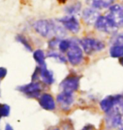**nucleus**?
Wrapping results in <instances>:
<instances>
[{"label":"nucleus","mask_w":123,"mask_h":130,"mask_svg":"<svg viewBox=\"0 0 123 130\" xmlns=\"http://www.w3.org/2000/svg\"><path fill=\"white\" fill-rule=\"evenodd\" d=\"M79 43L82 46L83 50L88 54L97 53V52L103 50L106 47V44L103 41L90 37H85L81 39L79 41Z\"/></svg>","instance_id":"obj_1"},{"label":"nucleus","mask_w":123,"mask_h":130,"mask_svg":"<svg viewBox=\"0 0 123 130\" xmlns=\"http://www.w3.org/2000/svg\"><path fill=\"white\" fill-rule=\"evenodd\" d=\"M34 29L43 37H51L54 36V22L47 20H40L35 22Z\"/></svg>","instance_id":"obj_2"},{"label":"nucleus","mask_w":123,"mask_h":130,"mask_svg":"<svg viewBox=\"0 0 123 130\" xmlns=\"http://www.w3.org/2000/svg\"><path fill=\"white\" fill-rule=\"evenodd\" d=\"M67 56L69 63L74 65V66L79 64L82 62L83 58V51L79 45H78L77 43L73 41H71V45H70L69 49L67 50Z\"/></svg>","instance_id":"obj_3"},{"label":"nucleus","mask_w":123,"mask_h":130,"mask_svg":"<svg viewBox=\"0 0 123 130\" xmlns=\"http://www.w3.org/2000/svg\"><path fill=\"white\" fill-rule=\"evenodd\" d=\"M95 25L96 29L99 30V31L110 34L116 33L118 29V26H116L114 23H112L106 16H99L98 20H96Z\"/></svg>","instance_id":"obj_4"},{"label":"nucleus","mask_w":123,"mask_h":130,"mask_svg":"<svg viewBox=\"0 0 123 130\" xmlns=\"http://www.w3.org/2000/svg\"><path fill=\"white\" fill-rule=\"evenodd\" d=\"M106 17L114 23L116 26H121L123 25V9L121 5L113 4L110 7V11Z\"/></svg>","instance_id":"obj_5"},{"label":"nucleus","mask_w":123,"mask_h":130,"mask_svg":"<svg viewBox=\"0 0 123 130\" xmlns=\"http://www.w3.org/2000/svg\"><path fill=\"white\" fill-rule=\"evenodd\" d=\"M106 124L109 128H117L122 124L121 113L118 108H112L107 111L106 115Z\"/></svg>","instance_id":"obj_6"},{"label":"nucleus","mask_w":123,"mask_h":130,"mask_svg":"<svg viewBox=\"0 0 123 130\" xmlns=\"http://www.w3.org/2000/svg\"><path fill=\"white\" fill-rule=\"evenodd\" d=\"M60 86L62 89V91L74 92L79 86V78L75 75H70L61 83Z\"/></svg>","instance_id":"obj_7"},{"label":"nucleus","mask_w":123,"mask_h":130,"mask_svg":"<svg viewBox=\"0 0 123 130\" xmlns=\"http://www.w3.org/2000/svg\"><path fill=\"white\" fill-rule=\"evenodd\" d=\"M58 21L63 25L65 29L68 30L69 31L72 33H78L80 30V25L79 22L78 21V20L74 16H67L63 17L62 19H59Z\"/></svg>","instance_id":"obj_8"},{"label":"nucleus","mask_w":123,"mask_h":130,"mask_svg":"<svg viewBox=\"0 0 123 130\" xmlns=\"http://www.w3.org/2000/svg\"><path fill=\"white\" fill-rule=\"evenodd\" d=\"M19 90L30 97H38L41 90V85L39 83L32 82L30 84L19 87Z\"/></svg>","instance_id":"obj_9"},{"label":"nucleus","mask_w":123,"mask_h":130,"mask_svg":"<svg viewBox=\"0 0 123 130\" xmlns=\"http://www.w3.org/2000/svg\"><path fill=\"white\" fill-rule=\"evenodd\" d=\"M57 101L63 110H67L74 102V95L71 92L62 91L57 95Z\"/></svg>","instance_id":"obj_10"},{"label":"nucleus","mask_w":123,"mask_h":130,"mask_svg":"<svg viewBox=\"0 0 123 130\" xmlns=\"http://www.w3.org/2000/svg\"><path fill=\"white\" fill-rule=\"evenodd\" d=\"M99 16H100L99 12L94 8H87V9H83L82 13L83 19L88 25H95Z\"/></svg>","instance_id":"obj_11"},{"label":"nucleus","mask_w":123,"mask_h":130,"mask_svg":"<svg viewBox=\"0 0 123 130\" xmlns=\"http://www.w3.org/2000/svg\"><path fill=\"white\" fill-rule=\"evenodd\" d=\"M120 95H110L107 96L106 98H104V100H102L100 101V107L104 111L107 112L108 111H110L111 109H112L115 106L117 105V102L119 101Z\"/></svg>","instance_id":"obj_12"},{"label":"nucleus","mask_w":123,"mask_h":130,"mask_svg":"<svg viewBox=\"0 0 123 130\" xmlns=\"http://www.w3.org/2000/svg\"><path fill=\"white\" fill-rule=\"evenodd\" d=\"M40 105L44 109L48 111L54 110L56 107L53 97L49 94H43L40 98Z\"/></svg>","instance_id":"obj_13"},{"label":"nucleus","mask_w":123,"mask_h":130,"mask_svg":"<svg viewBox=\"0 0 123 130\" xmlns=\"http://www.w3.org/2000/svg\"><path fill=\"white\" fill-rule=\"evenodd\" d=\"M40 77L46 85H51L54 82L53 73L46 69V66H40Z\"/></svg>","instance_id":"obj_14"},{"label":"nucleus","mask_w":123,"mask_h":130,"mask_svg":"<svg viewBox=\"0 0 123 130\" xmlns=\"http://www.w3.org/2000/svg\"><path fill=\"white\" fill-rule=\"evenodd\" d=\"M115 0H87V4L94 9H104L111 7Z\"/></svg>","instance_id":"obj_15"},{"label":"nucleus","mask_w":123,"mask_h":130,"mask_svg":"<svg viewBox=\"0 0 123 130\" xmlns=\"http://www.w3.org/2000/svg\"><path fill=\"white\" fill-rule=\"evenodd\" d=\"M110 54L112 58H121L123 57V46L114 44L110 49Z\"/></svg>","instance_id":"obj_16"},{"label":"nucleus","mask_w":123,"mask_h":130,"mask_svg":"<svg viewBox=\"0 0 123 130\" xmlns=\"http://www.w3.org/2000/svg\"><path fill=\"white\" fill-rule=\"evenodd\" d=\"M33 58L40 66H46L45 54H44V52L42 50H41V49L36 50L33 53Z\"/></svg>","instance_id":"obj_17"},{"label":"nucleus","mask_w":123,"mask_h":130,"mask_svg":"<svg viewBox=\"0 0 123 130\" xmlns=\"http://www.w3.org/2000/svg\"><path fill=\"white\" fill-rule=\"evenodd\" d=\"M81 10V4L79 2H77L75 4H73L71 5H68L65 8V11L68 14H77Z\"/></svg>","instance_id":"obj_18"},{"label":"nucleus","mask_w":123,"mask_h":130,"mask_svg":"<svg viewBox=\"0 0 123 130\" xmlns=\"http://www.w3.org/2000/svg\"><path fill=\"white\" fill-rule=\"evenodd\" d=\"M70 45H71V41L63 39V40H60L58 43V48L62 53H65V52H67V50L69 49Z\"/></svg>","instance_id":"obj_19"},{"label":"nucleus","mask_w":123,"mask_h":130,"mask_svg":"<svg viewBox=\"0 0 123 130\" xmlns=\"http://www.w3.org/2000/svg\"><path fill=\"white\" fill-rule=\"evenodd\" d=\"M17 41H20V43L22 44L23 46H25V47L27 49V50L29 52H32V48H31V46L30 45V43L28 42V41L26 40V38L24 36H22V35H19V36H17Z\"/></svg>","instance_id":"obj_20"},{"label":"nucleus","mask_w":123,"mask_h":130,"mask_svg":"<svg viewBox=\"0 0 123 130\" xmlns=\"http://www.w3.org/2000/svg\"><path fill=\"white\" fill-rule=\"evenodd\" d=\"M48 57H50V58H51L56 59V60L60 62V63H66L67 62V59L65 58L63 56H62L60 53H56V52H52V53H49Z\"/></svg>","instance_id":"obj_21"},{"label":"nucleus","mask_w":123,"mask_h":130,"mask_svg":"<svg viewBox=\"0 0 123 130\" xmlns=\"http://www.w3.org/2000/svg\"><path fill=\"white\" fill-rule=\"evenodd\" d=\"M9 110H10V108L8 105H5V104L1 105V104H0V118H1L2 117L9 116Z\"/></svg>","instance_id":"obj_22"},{"label":"nucleus","mask_w":123,"mask_h":130,"mask_svg":"<svg viewBox=\"0 0 123 130\" xmlns=\"http://www.w3.org/2000/svg\"><path fill=\"white\" fill-rule=\"evenodd\" d=\"M59 41H60V40L58 39V37H55V38L51 39L49 41V47L51 48V49L55 48L57 45H58Z\"/></svg>","instance_id":"obj_23"},{"label":"nucleus","mask_w":123,"mask_h":130,"mask_svg":"<svg viewBox=\"0 0 123 130\" xmlns=\"http://www.w3.org/2000/svg\"><path fill=\"white\" fill-rule=\"evenodd\" d=\"M114 44H119V45L123 46V34L117 36L114 40Z\"/></svg>","instance_id":"obj_24"},{"label":"nucleus","mask_w":123,"mask_h":130,"mask_svg":"<svg viewBox=\"0 0 123 130\" xmlns=\"http://www.w3.org/2000/svg\"><path fill=\"white\" fill-rule=\"evenodd\" d=\"M117 105H118L119 111H121V113L123 114V95H120V98H119L118 102H117Z\"/></svg>","instance_id":"obj_25"},{"label":"nucleus","mask_w":123,"mask_h":130,"mask_svg":"<svg viewBox=\"0 0 123 130\" xmlns=\"http://www.w3.org/2000/svg\"><path fill=\"white\" fill-rule=\"evenodd\" d=\"M7 74V69L5 68H2L0 67V79H3L6 76Z\"/></svg>","instance_id":"obj_26"},{"label":"nucleus","mask_w":123,"mask_h":130,"mask_svg":"<svg viewBox=\"0 0 123 130\" xmlns=\"http://www.w3.org/2000/svg\"><path fill=\"white\" fill-rule=\"evenodd\" d=\"M82 130H95V128L93 125H87V126H85Z\"/></svg>","instance_id":"obj_27"},{"label":"nucleus","mask_w":123,"mask_h":130,"mask_svg":"<svg viewBox=\"0 0 123 130\" xmlns=\"http://www.w3.org/2000/svg\"><path fill=\"white\" fill-rule=\"evenodd\" d=\"M5 130H14V129H13V128L9 125V124H7L6 128H5Z\"/></svg>","instance_id":"obj_28"},{"label":"nucleus","mask_w":123,"mask_h":130,"mask_svg":"<svg viewBox=\"0 0 123 130\" xmlns=\"http://www.w3.org/2000/svg\"><path fill=\"white\" fill-rule=\"evenodd\" d=\"M120 63H121V64L123 66V57H121V58H120Z\"/></svg>","instance_id":"obj_29"},{"label":"nucleus","mask_w":123,"mask_h":130,"mask_svg":"<svg viewBox=\"0 0 123 130\" xmlns=\"http://www.w3.org/2000/svg\"><path fill=\"white\" fill-rule=\"evenodd\" d=\"M48 130H60L59 128H49Z\"/></svg>","instance_id":"obj_30"},{"label":"nucleus","mask_w":123,"mask_h":130,"mask_svg":"<svg viewBox=\"0 0 123 130\" xmlns=\"http://www.w3.org/2000/svg\"><path fill=\"white\" fill-rule=\"evenodd\" d=\"M119 130H123V127H121V128H120Z\"/></svg>","instance_id":"obj_31"},{"label":"nucleus","mask_w":123,"mask_h":130,"mask_svg":"<svg viewBox=\"0 0 123 130\" xmlns=\"http://www.w3.org/2000/svg\"><path fill=\"white\" fill-rule=\"evenodd\" d=\"M65 1H66V0H62V3H64Z\"/></svg>","instance_id":"obj_32"},{"label":"nucleus","mask_w":123,"mask_h":130,"mask_svg":"<svg viewBox=\"0 0 123 130\" xmlns=\"http://www.w3.org/2000/svg\"><path fill=\"white\" fill-rule=\"evenodd\" d=\"M122 9H123V6H122Z\"/></svg>","instance_id":"obj_33"}]
</instances>
